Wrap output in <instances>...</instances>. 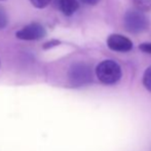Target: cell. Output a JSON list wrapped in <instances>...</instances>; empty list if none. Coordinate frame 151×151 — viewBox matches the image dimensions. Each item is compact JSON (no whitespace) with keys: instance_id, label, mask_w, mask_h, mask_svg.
Returning <instances> with one entry per match:
<instances>
[{"instance_id":"cell-2","label":"cell","mask_w":151,"mask_h":151,"mask_svg":"<svg viewBox=\"0 0 151 151\" xmlns=\"http://www.w3.org/2000/svg\"><path fill=\"white\" fill-rule=\"evenodd\" d=\"M149 25L147 17L142 12L137 9H132L124 16V26L127 30L131 33L139 34L146 31Z\"/></svg>"},{"instance_id":"cell-4","label":"cell","mask_w":151,"mask_h":151,"mask_svg":"<svg viewBox=\"0 0 151 151\" xmlns=\"http://www.w3.org/2000/svg\"><path fill=\"white\" fill-rule=\"evenodd\" d=\"M69 78L74 86H82L91 81V71L86 64L76 63L70 68Z\"/></svg>"},{"instance_id":"cell-10","label":"cell","mask_w":151,"mask_h":151,"mask_svg":"<svg viewBox=\"0 0 151 151\" xmlns=\"http://www.w3.org/2000/svg\"><path fill=\"white\" fill-rule=\"evenodd\" d=\"M8 24V18L6 14L5 10L2 7H0V29H3L7 26Z\"/></svg>"},{"instance_id":"cell-1","label":"cell","mask_w":151,"mask_h":151,"mask_svg":"<svg viewBox=\"0 0 151 151\" xmlns=\"http://www.w3.org/2000/svg\"><path fill=\"white\" fill-rule=\"evenodd\" d=\"M121 74L120 66L112 60L101 62L96 68V75L104 84L116 83L121 78Z\"/></svg>"},{"instance_id":"cell-5","label":"cell","mask_w":151,"mask_h":151,"mask_svg":"<svg viewBox=\"0 0 151 151\" xmlns=\"http://www.w3.org/2000/svg\"><path fill=\"white\" fill-rule=\"evenodd\" d=\"M107 44L110 50L115 52H129L133 48V42L127 37L120 34H112L108 37Z\"/></svg>"},{"instance_id":"cell-12","label":"cell","mask_w":151,"mask_h":151,"mask_svg":"<svg viewBox=\"0 0 151 151\" xmlns=\"http://www.w3.org/2000/svg\"><path fill=\"white\" fill-rule=\"evenodd\" d=\"M139 48L142 50V52L151 54V43H142V44H140Z\"/></svg>"},{"instance_id":"cell-7","label":"cell","mask_w":151,"mask_h":151,"mask_svg":"<svg viewBox=\"0 0 151 151\" xmlns=\"http://www.w3.org/2000/svg\"><path fill=\"white\" fill-rule=\"evenodd\" d=\"M133 2L137 10L142 12L151 9V0H133Z\"/></svg>"},{"instance_id":"cell-9","label":"cell","mask_w":151,"mask_h":151,"mask_svg":"<svg viewBox=\"0 0 151 151\" xmlns=\"http://www.w3.org/2000/svg\"><path fill=\"white\" fill-rule=\"evenodd\" d=\"M30 2L34 7L42 9V8H45L50 4V0H30Z\"/></svg>"},{"instance_id":"cell-14","label":"cell","mask_w":151,"mask_h":151,"mask_svg":"<svg viewBox=\"0 0 151 151\" xmlns=\"http://www.w3.org/2000/svg\"><path fill=\"white\" fill-rule=\"evenodd\" d=\"M1 1H3V0H1Z\"/></svg>"},{"instance_id":"cell-13","label":"cell","mask_w":151,"mask_h":151,"mask_svg":"<svg viewBox=\"0 0 151 151\" xmlns=\"http://www.w3.org/2000/svg\"><path fill=\"white\" fill-rule=\"evenodd\" d=\"M81 2H83L84 4H88V5H95L99 2V0H81Z\"/></svg>"},{"instance_id":"cell-6","label":"cell","mask_w":151,"mask_h":151,"mask_svg":"<svg viewBox=\"0 0 151 151\" xmlns=\"http://www.w3.org/2000/svg\"><path fill=\"white\" fill-rule=\"evenodd\" d=\"M56 6L65 16H72L78 9L77 0H55Z\"/></svg>"},{"instance_id":"cell-11","label":"cell","mask_w":151,"mask_h":151,"mask_svg":"<svg viewBox=\"0 0 151 151\" xmlns=\"http://www.w3.org/2000/svg\"><path fill=\"white\" fill-rule=\"evenodd\" d=\"M60 44V41L57 39H52L50 40V41L45 42V43L43 44V50H50V48H52L55 47V46L59 45Z\"/></svg>"},{"instance_id":"cell-8","label":"cell","mask_w":151,"mask_h":151,"mask_svg":"<svg viewBox=\"0 0 151 151\" xmlns=\"http://www.w3.org/2000/svg\"><path fill=\"white\" fill-rule=\"evenodd\" d=\"M143 84L146 88L151 93V66L146 69L143 76Z\"/></svg>"},{"instance_id":"cell-3","label":"cell","mask_w":151,"mask_h":151,"mask_svg":"<svg viewBox=\"0 0 151 151\" xmlns=\"http://www.w3.org/2000/svg\"><path fill=\"white\" fill-rule=\"evenodd\" d=\"M46 35V30L42 25L38 23H31L17 31L16 37L24 41H36L44 38Z\"/></svg>"}]
</instances>
